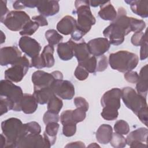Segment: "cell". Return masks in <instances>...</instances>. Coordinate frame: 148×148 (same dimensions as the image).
<instances>
[{
	"mask_svg": "<svg viewBox=\"0 0 148 148\" xmlns=\"http://www.w3.org/2000/svg\"><path fill=\"white\" fill-rule=\"evenodd\" d=\"M23 94L21 88L13 84L12 82L7 79L1 81L0 95L8 98L13 103V110L21 111L20 102Z\"/></svg>",
	"mask_w": 148,
	"mask_h": 148,
	"instance_id": "4",
	"label": "cell"
},
{
	"mask_svg": "<svg viewBox=\"0 0 148 148\" xmlns=\"http://www.w3.org/2000/svg\"><path fill=\"white\" fill-rule=\"evenodd\" d=\"M147 40V33L142 32H135L131 39L132 44L135 46H140L145 40Z\"/></svg>",
	"mask_w": 148,
	"mask_h": 148,
	"instance_id": "37",
	"label": "cell"
},
{
	"mask_svg": "<svg viewBox=\"0 0 148 148\" xmlns=\"http://www.w3.org/2000/svg\"><path fill=\"white\" fill-rule=\"evenodd\" d=\"M2 134L6 139L5 148H15L16 143L27 133L24 124L15 117L8 119L1 123Z\"/></svg>",
	"mask_w": 148,
	"mask_h": 148,
	"instance_id": "1",
	"label": "cell"
},
{
	"mask_svg": "<svg viewBox=\"0 0 148 148\" xmlns=\"http://www.w3.org/2000/svg\"><path fill=\"white\" fill-rule=\"evenodd\" d=\"M121 98L125 106L136 115L142 108L147 106L146 98L130 87H124L121 90Z\"/></svg>",
	"mask_w": 148,
	"mask_h": 148,
	"instance_id": "5",
	"label": "cell"
},
{
	"mask_svg": "<svg viewBox=\"0 0 148 148\" xmlns=\"http://www.w3.org/2000/svg\"><path fill=\"white\" fill-rule=\"evenodd\" d=\"M39 1H16L13 4V8L16 10H20L25 8H34L37 7Z\"/></svg>",
	"mask_w": 148,
	"mask_h": 148,
	"instance_id": "35",
	"label": "cell"
},
{
	"mask_svg": "<svg viewBox=\"0 0 148 148\" xmlns=\"http://www.w3.org/2000/svg\"><path fill=\"white\" fill-rule=\"evenodd\" d=\"M56 79L53 74L38 70L33 73L32 75V82L34 88H43L51 87Z\"/></svg>",
	"mask_w": 148,
	"mask_h": 148,
	"instance_id": "15",
	"label": "cell"
},
{
	"mask_svg": "<svg viewBox=\"0 0 148 148\" xmlns=\"http://www.w3.org/2000/svg\"><path fill=\"white\" fill-rule=\"evenodd\" d=\"M124 77L128 82L131 83H136L138 80L139 75L135 71H130L125 72Z\"/></svg>",
	"mask_w": 148,
	"mask_h": 148,
	"instance_id": "49",
	"label": "cell"
},
{
	"mask_svg": "<svg viewBox=\"0 0 148 148\" xmlns=\"http://www.w3.org/2000/svg\"><path fill=\"white\" fill-rule=\"evenodd\" d=\"M88 147H100L98 145H97L96 143H91V144H90V145H88Z\"/></svg>",
	"mask_w": 148,
	"mask_h": 148,
	"instance_id": "59",
	"label": "cell"
},
{
	"mask_svg": "<svg viewBox=\"0 0 148 148\" xmlns=\"http://www.w3.org/2000/svg\"><path fill=\"white\" fill-rule=\"evenodd\" d=\"M72 110H66L62 112L60 115V121L62 125L75 124L72 119Z\"/></svg>",
	"mask_w": 148,
	"mask_h": 148,
	"instance_id": "42",
	"label": "cell"
},
{
	"mask_svg": "<svg viewBox=\"0 0 148 148\" xmlns=\"http://www.w3.org/2000/svg\"><path fill=\"white\" fill-rule=\"evenodd\" d=\"M30 67H34L38 69L45 68V64L40 54H38L31 58Z\"/></svg>",
	"mask_w": 148,
	"mask_h": 148,
	"instance_id": "48",
	"label": "cell"
},
{
	"mask_svg": "<svg viewBox=\"0 0 148 148\" xmlns=\"http://www.w3.org/2000/svg\"><path fill=\"white\" fill-rule=\"evenodd\" d=\"M121 90L113 88L105 92L101 99V103L103 108L117 110L120 108Z\"/></svg>",
	"mask_w": 148,
	"mask_h": 148,
	"instance_id": "10",
	"label": "cell"
},
{
	"mask_svg": "<svg viewBox=\"0 0 148 148\" xmlns=\"http://www.w3.org/2000/svg\"><path fill=\"white\" fill-rule=\"evenodd\" d=\"M6 1H1V21L2 20L8 13V9L6 6Z\"/></svg>",
	"mask_w": 148,
	"mask_h": 148,
	"instance_id": "53",
	"label": "cell"
},
{
	"mask_svg": "<svg viewBox=\"0 0 148 148\" xmlns=\"http://www.w3.org/2000/svg\"><path fill=\"white\" fill-rule=\"evenodd\" d=\"M5 35L3 34V32L2 31H1V43L2 44L3 43L5 42Z\"/></svg>",
	"mask_w": 148,
	"mask_h": 148,
	"instance_id": "58",
	"label": "cell"
},
{
	"mask_svg": "<svg viewBox=\"0 0 148 148\" xmlns=\"http://www.w3.org/2000/svg\"><path fill=\"white\" fill-rule=\"evenodd\" d=\"M74 104L77 108H81L84 111L87 112L89 108V105L88 102L83 97H77L74 99Z\"/></svg>",
	"mask_w": 148,
	"mask_h": 148,
	"instance_id": "47",
	"label": "cell"
},
{
	"mask_svg": "<svg viewBox=\"0 0 148 148\" xmlns=\"http://www.w3.org/2000/svg\"><path fill=\"white\" fill-rule=\"evenodd\" d=\"M113 134V130L111 125L103 124L98 128L95 136L97 140L100 143L105 145L110 142Z\"/></svg>",
	"mask_w": 148,
	"mask_h": 148,
	"instance_id": "24",
	"label": "cell"
},
{
	"mask_svg": "<svg viewBox=\"0 0 148 148\" xmlns=\"http://www.w3.org/2000/svg\"><path fill=\"white\" fill-rule=\"evenodd\" d=\"M110 143L111 146L115 148L124 147L127 145L126 139L123 136V135L116 132L113 133Z\"/></svg>",
	"mask_w": 148,
	"mask_h": 148,
	"instance_id": "33",
	"label": "cell"
},
{
	"mask_svg": "<svg viewBox=\"0 0 148 148\" xmlns=\"http://www.w3.org/2000/svg\"><path fill=\"white\" fill-rule=\"evenodd\" d=\"M27 133L39 134L41 131V127L39 123L36 121H31L25 124H24Z\"/></svg>",
	"mask_w": 148,
	"mask_h": 148,
	"instance_id": "41",
	"label": "cell"
},
{
	"mask_svg": "<svg viewBox=\"0 0 148 148\" xmlns=\"http://www.w3.org/2000/svg\"><path fill=\"white\" fill-rule=\"evenodd\" d=\"M65 147H85L84 143L81 141H76L67 144Z\"/></svg>",
	"mask_w": 148,
	"mask_h": 148,
	"instance_id": "54",
	"label": "cell"
},
{
	"mask_svg": "<svg viewBox=\"0 0 148 148\" xmlns=\"http://www.w3.org/2000/svg\"><path fill=\"white\" fill-rule=\"evenodd\" d=\"M108 65V61L107 57L105 55L99 56L98 59H97L96 72H102L105 71L107 68Z\"/></svg>",
	"mask_w": 148,
	"mask_h": 148,
	"instance_id": "46",
	"label": "cell"
},
{
	"mask_svg": "<svg viewBox=\"0 0 148 148\" xmlns=\"http://www.w3.org/2000/svg\"><path fill=\"white\" fill-rule=\"evenodd\" d=\"M101 114V116L103 117V119H104L105 120H106L108 121L114 120L117 118L119 116V112L117 110H114V109L103 108V109L102 110Z\"/></svg>",
	"mask_w": 148,
	"mask_h": 148,
	"instance_id": "39",
	"label": "cell"
},
{
	"mask_svg": "<svg viewBox=\"0 0 148 148\" xmlns=\"http://www.w3.org/2000/svg\"><path fill=\"white\" fill-rule=\"evenodd\" d=\"M6 146V139L3 134H1L0 148H5Z\"/></svg>",
	"mask_w": 148,
	"mask_h": 148,
	"instance_id": "57",
	"label": "cell"
},
{
	"mask_svg": "<svg viewBox=\"0 0 148 148\" xmlns=\"http://www.w3.org/2000/svg\"><path fill=\"white\" fill-rule=\"evenodd\" d=\"M51 87L54 94L61 99L69 100L74 97V86L68 80H56Z\"/></svg>",
	"mask_w": 148,
	"mask_h": 148,
	"instance_id": "9",
	"label": "cell"
},
{
	"mask_svg": "<svg viewBox=\"0 0 148 148\" xmlns=\"http://www.w3.org/2000/svg\"><path fill=\"white\" fill-rule=\"evenodd\" d=\"M45 147L43 136L39 134H27L16 144L15 148Z\"/></svg>",
	"mask_w": 148,
	"mask_h": 148,
	"instance_id": "12",
	"label": "cell"
},
{
	"mask_svg": "<svg viewBox=\"0 0 148 148\" xmlns=\"http://www.w3.org/2000/svg\"><path fill=\"white\" fill-rule=\"evenodd\" d=\"M131 31L134 32H142L146 27L145 22L142 20L130 17Z\"/></svg>",
	"mask_w": 148,
	"mask_h": 148,
	"instance_id": "36",
	"label": "cell"
},
{
	"mask_svg": "<svg viewBox=\"0 0 148 148\" xmlns=\"http://www.w3.org/2000/svg\"><path fill=\"white\" fill-rule=\"evenodd\" d=\"M22 57L21 53L16 46H6L0 50V64L1 66L13 65Z\"/></svg>",
	"mask_w": 148,
	"mask_h": 148,
	"instance_id": "11",
	"label": "cell"
},
{
	"mask_svg": "<svg viewBox=\"0 0 148 148\" xmlns=\"http://www.w3.org/2000/svg\"><path fill=\"white\" fill-rule=\"evenodd\" d=\"M103 35L109 39L110 44L118 46L123 43L124 36L127 35L126 31L118 24L112 21L103 31Z\"/></svg>",
	"mask_w": 148,
	"mask_h": 148,
	"instance_id": "8",
	"label": "cell"
},
{
	"mask_svg": "<svg viewBox=\"0 0 148 148\" xmlns=\"http://www.w3.org/2000/svg\"><path fill=\"white\" fill-rule=\"evenodd\" d=\"M59 127L60 125L57 122H51L46 124L43 133L45 147H50L55 143Z\"/></svg>",
	"mask_w": 148,
	"mask_h": 148,
	"instance_id": "18",
	"label": "cell"
},
{
	"mask_svg": "<svg viewBox=\"0 0 148 148\" xmlns=\"http://www.w3.org/2000/svg\"><path fill=\"white\" fill-rule=\"evenodd\" d=\"M38 102L33 95L25 93L20 102V109L25 114L34 113L38 108Z\"/></svg>",
	"mask_w": 148,
	"mask_h": 148,
	"instance_id": "20",
	"label": "cell"
},
{
	"mask_svg": "<svg viewBox=\"0 0 148 148\" xmlns=\"http://www.w3.org/2000/svg\"><path fill=\"white\" fill-rule=\"evenodd\" d=\"M115 132L121 135H127L130 132V126L127 122L123 120H120L116 122L114 125Z\"/></svg>",
	"mask_w": 148,
	"mask_h": 148,
	"instance_id": "34",
	"label": "cell"
},
{
	"mask_svg": "<svg viewBox=\"0 0 148 148\" xmlns=\"http://www.w3.org/2000/svg\"><path fill=\"white\" fill-rule=\"evenodd\" d=\"M140 46V59L141 60H144L147 57V40H145Z\"/></svg>",
	"mask_w": 148,
	"mask_h": 148,
	"instance_id": "51",
	"label": "cell"
},
{
	"mask_svg": "<svg viewBox=\"0 0 148 148\" xmlns=\"http://www.w3.org/2000/svg\"><path fill=\"white\" fill-rule=\"evenodd\" d=\"M136 88L138 94L146 98L148 88V75L147 65L143 66L140 71L138 80L136 85Z\"/></svg>",
	"mask_w": 148,
	"mask_h": 148,
	"instance_id": "21",
	"label": "cell"
},
{
	"mask_svg": "<svg viewBox=\"0 0 148 148\" xmlns=\"http://www.w3.org/2000/svg\"><path fill=\"white\" fill-rule=\"evenodd\" d=\"M54 94L51 87L43 88H34L33 95L35 98L38 103L44 105L48 102L51 95Z\"/></svg>",
	"mask_w": 148,
	"mask_h": 148,
	"instance_id": "25",
	"label": "cell"
},
{
	"mask_svg": "<svg viewBox=\"0 0 148 148\" xmlns=\"http://www.w3.org/2000/svg\"><path fill=\"white\" fill-rule=\"evenodd\" d=\"M54 47L50 45H47L45 46L40 56L45 64V67L51 68L55 64V60L53 56Z\"/></svg>",
	"mask_w": 148,
	"mask_h": 148,
	"instance_id": "28",
	"label": "cell"
},
{
	"mask_svg": "<svg viewBox=\"0 0 148 148\" xmlns=\"http://www.w3.org/2000/svg\"><path fill=\"white\" fill-rule=\"evenodd\" d=\"M73 54L74 56L77 58L78 63L83 62L91 56L87 43L84 40H82L79 43H76L75 41L73 45Z\"/></svg>",
	"mask_w": 148,
	"mask_h": 148,
	"instance_id": "23",
	"label": "cell"
},
{
	"mask_svg": "<svg viewBox=\"0 0 148 148\" xmlns=\"http://www.w3.org/2000/svg\"><path fill=\"white\" fill-rule=\"evenodd\" d=\"M29 67L28 59L23 56L16 64L5 71V78L12 82H20L28 71Z\"/></svg>",
	"mask_w": 148,
	"mask_h": 148,
	"instance_id": "7",
	"label": "cell"
},
{
	"mask_svg": "<svg viewBox=\"0 0 148 148\" xmlns=\"http://www.w3.org/2000/svg\"><path fill=\"white\" fill-rule=\"evenodd\" d=\"M88 47L91 55L99 57L108 51L110 44L106 38H98L90 40L88 43Z\"/></svg>",
	"mask_w": 148,
	"mask_h": 148,
	"instance_id": "14",
	"label": "cell"
},
{
	"mask_svg": "<svg viewBox=\"0 0 148 148\" xmlns=\"http://www.w3.org/2000/svg\"><path fill=\"white\" fill-rule=\"evenodd\" d=\"M63 106V102L60 98L55 94H53L47 102V110L58 114Z\"/></svg>",
	"mask_w": 148,
	"mask_h": 148,
	"instance_id": "29",
	"label": "cell"
},
{
	"mask_svg": "<svg viewBox=\"0 0 148 148\" xmlns=\"http://www.w3.org/2000/svg\"><path fill=\"white\" fill-rule=\"evenodd\" d=\"M38 24L32 20H29L20 31V34L23 36H31L33 35L38 29Z\"/></svg>",
	"mask_w": 148,
	"mask_h": 148,
	"instance_id": "31",
	"label": "cell"
},
{
	"mask_svg": "<svg viewBox=\"0 0 148 148\" xmlns=\"http://www.w3.org/2000/svg\"><path fill=\"white\" fill-rule=\"evenodd\" d=\"M74 75L79 80H84L88 77L89 74L84 67L78 65L75 71Z\"/></svg>",
	"mask_w": 148,
	"mask_h": 148,
	"instance_id": "43",
	"label": "cell"
},
{
	"mask_svg": "<svg viewBox=\"0 0 148 148\" xmlns=\"http://www.w3.org/2000/svg\"><path fill=\"white\" fill-rule=\"evenodd\" d=\"M129 146L131 147H143V148H146L147 147V145L145 143H143V142H140L139 141H134L131 142Z\"/></svg>",
	"mask_w": 148,
	"mask_h": 148,
	"instance_id": "55",
	"label": "cell"
},
{
	"mask_svg": "<svg viewBox=\"0 0 148 148\" xmlns=\"http://www.w3.org/2000/svg\"><path fill=\"white\" fill-rule=\"evenodd\" d=\"M45 37L49 42V45L51 46L58 45L63 39V37L57 31L51 29L45 32Z\"/></svg>",
	"mask_w": 148,
	"mask_h": 148,
	"instance_id": "30",
	"label": "cell"
},
{
	"mask_svg": "<svg viewBox=\"0 0 148 148\" xmlns=\"http://www.w3.org/2000/svg\"><path fill=\"white\" fill-rule=\"evenodd\" d=\"M136 116H138V117L142 123H143L146 126H147V120H148L147 106L142 108L136 114Z\"/></svg>",
	"mask_w": 148,
	"mask_h": 148,
	"instance_id": "50",
	"label": "cell"
},
{
	"mask_svg": "<svg viewBox=\"0 0 148 148\" xmlns=\"http://www.w3.org/2000/svg\"><path fill=\"white\" fill-rule=\"evenodd\" d=\"M13 103L6 98L4 97H0V115L7 113L10 110H13Z\"/></svg>",
	"mask_w": 148,
	"mask_h": 148,
	"instance_id": "38",
	"label": "cell"
},
{
	"mask_svg": "<svg viewBox=\"0 0 148 148\" xmlns=\"http://www.w3.org/2000/svg\"><path fill=\"white\" fill-rule=\"evenodd\" d=\"M32 20L36 22L39 26L43 27L48 25L47 20L45 18V16L42 15H38V16H35L32 17Z\"/></svg>",
	"mask_w": 148,
	"mask_h": 148,
	"instance_id": "52",
	"label": "cell"
},
{
	"mask_svg": "<svg viewBox=\"0 0 148 148\" xmlns=\"http://www.w3.org/2000/svg\"><path fill=\"white\" fill-rule=\"evenodd\" d=\"M148 130L146 128L142 127L138 128L130 133L127 136V144L129 145L134 141H139L140 142H147Z\"/></svg>",
	"mask_w": 148,
	"mask_h": 148,
	"instance_id": "27",
	"label": "cell"
},
{
	"mask_svg": "<svg viewBox=\"0 0 148 148\" xmlns=\"http://www.w3.org/2000/svg\"><path fill=\"white\" fill-rule=\"evenodd\" d=\"M30 17L25 12L13 10L8 12L5 17L1 21L10 31H21L29 21Z\"/></svg>",
	"mask_w": 148,
	"mask_h": 148,
	"instance_id": "6",
	"label": "cell"
},
{
	"mask_svg": "<svg viewBox=\"0 0 148 148\" xmlns=\"http://www.w3.org/2000/svg\"><path fill=\"white\" fill-rule=\"evenodd\" d=\"M106 1H89L90 6L92 7H97L98 6H101L102 5L105 4Z\"/></svg>",
	"mask_w": 148,
	"mask_h": 148,
	"instance_id": "56",
	"label": "cell"
},
{
	"mask_svg": "<svg viewBox=\"0 0 148 148\" xmlns=\"http://www.w3.org/2000/svg\"><path fill=\"white\" fill-rule=\"evenodd\" d=\"M75 41L70 39L65 43L61 42L57 46V53L59 58L63 61H68L73 58V45Z\"/></svg>",
	"mask_w": 148,
	"mask_h": 148,
	"instance_id": "19",
	"label": "cell"
},
{
	"mask_svg": "<svg viewBox=\"0 0 148 148\" xmlns=\"http://www.w3.org/2000/svg\"><path fill=\"white\" fill-rule=\"evenodd\" d=\"M60 120V119L58 114L54 113L48 110L45 112L43 117V122L46 125L51 122H58Z\"/></svg>",
	"mask_w": 148,
	"mask_h": 148,
	"instance_id": "44",
	"label": "cell"
},
{
	"mask_svg": "<svg viewBox=\"0 0 148 148\" xmlns=\"http://www.w3.org/2000/svg\"><path fill=\"white\" fill-rule=\"evenodd\" d=\"M97 63V59L96 57L91 55L86 60L80 63H78V65H80L84 67L88 73H94L96 72Z\"/></svg>",
	"mask_w": 148,
	"mask_h": 148,
	"instance_id": "32",
	"label": "cell"
},
{
	"mask_svg": "<svg viewBox=\"0 0 148 148\" xmlns=\"http://www.w3.org/2000/svg\"><path fill=\"white\" fill-rule=\"evenodd\" d=\"M72 119L75 124L83 121L86 117V112L81 108H76L72 110Z\"/></svg>",
	"mask_w": 148,
	"mask_h": 148,
	"instance_id": "40",
	"label": "cell"
},
{
	"mask_svg": "<svg viewBox=\"0 0 148 148\" xmlns=\"http://www.w3.org/2000/svg\"><path fill=\"white\" fill-rule=\"evenodd\" d=\"M99 16L104 20L113 21L117 16V12L109 1L100 6Z\"/></svg>",
	"mask_w": 148,
	"mask_h": 148,
	"instance_id": "26",
	"label": "cell"
},
{
	"mask_svg": "<svg viewBox=\"0 0 148 148\" xmlns=\"http://www.w3.org/2000/svg\"><path fill=\"white\" fill-rule=\"evenodd\" d=\"M18 46L23 52L31 58L39 54L40 45L35 39L29 36H22L18 42Z\"/></svg>",
	"mask_w": 148,
	"mask_h": 148,
	"instance_id": "13",
	"label": "cell"
},
{
	"mask_svg": "<svg viewBox=\"0 0 148 148\" xmlns=\"http://www.w3.org/2000/svg\"><path fill=\"white\" fill-rule=\"evenodd\" d=\"M139 58L136 54L120 50L111 53L109 57V63L110 67L119 72L125 73L135 68L138 64Z\"/></svg>",
	"mask_w": 148,
	"mask_h": 148,
	"instance_id": "2",
	"label": "cell"
},
{
	"mask_svg": "<svg viewBox=\"0 0 148 148\" xmlns=\"http://www.w3.org/2000/svg\"><path fill=\"white\" fill-rule=\"evenodd\" d=\"M76 20L71 16H65L57 24V29L61 34L68 35L72 34L76 28Z\"/></svg>",
	"mask_w": 148,
	"mask_h": 148,
	"instance_id": "17",
	"label": "cell"
},
{
	"mask_svg": "<svg viewBox=\"0 0 148 148\" xmlns=\"http://www.w3.org/2000/svg\"><path fill=\"white\" fill-rule=\"evenodd\" d=\"M37 9L43 16H54L59 12V3L58 1H39Z\"/></svg>",
	"mask_w": 148,
	"mask_h": 148,
	"instance_id": "16",
	"label": "cell"
},
{
	"mask_svg": "<svg viewBox=\"0 0 148 148\" xmlns=\"http://www.w3.org/2000/svg\"><path fill=\"white\" fill-rule=\"evenodd\" d=\"M76 131V124H68L63 125L62 134L67 137L75 135Z\"/></svg>",
	"mask_w": 148,
	"mask_h": 148,
	"instance_id": "45",
	"label": "cell"
},
{
	"mask_svg": "<svg viewBox=\"0 0 148 148\" xmlns=\"http://www.w3.org/2000/svg\"><path fill=\"white\" fill-rule=\"evenodd\" d=\"M125 2L130 5L131 10L135 14L142 18L148 17V1H125Z\"/></svg>",
	"mask_w": 148,
	"mask_h": 148,
	"instance_id": "22",
	"label": "cell"
},
{
	"mask_svg": "<svg viewBox=\"0 0 148 148\" xmlns=\"http://www.w3.org/2000/svg\"><path fill=\"white\" fill-rule=\"evenodd\" d=\"M75 6L77 14L76 31L83 36L89 32L96 20L90 10L89 1H76Z\"/></svg>",
	"mask_w": 148,
	"mask_h": 148,
	"instance_id": "3",
	"label": "cell"
}]
</instances>
